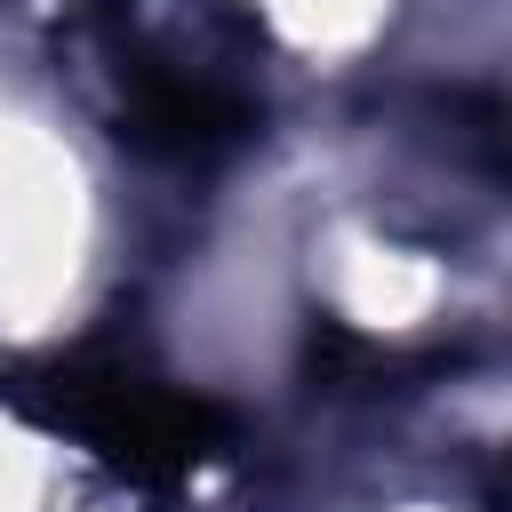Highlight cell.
Returning <instances> with one entry per match:
<instances>
[{
    "label": "cell",
    "mask_w": 512,
    "mask_h": 512,
    "mask_svg": "<svg viewBox=\"0 0 512 512\" xmlns=\"http://www.w3.org/2000/svg\"><path fill=\"white\" fill-rule=\"evenodd\" d=\"M0 400L88 440L136 488H176L184 472H200L208 456L232 448V408L192 392V384H168L128 344H72V352H48L32 368H8Z\"/></svg>",
    "instance_id": "6da1fadb"
},
{
    "label": "cell",
    "mask_w": 512,
    "mask_h": 512,
    "mask_svg": "<svg viewBox=\"0 0 512 512\" xmlns=\"http://www.w3.org/2000/svg\"><path fill=\"white\" fill-rule=\"evenodd\" d=\"M392 360L368 344V336H352L344 320H312V376L320 384H336V392H352V384H368V376H384Z\"/></svg>",
    "instance_id": "3957f363"
},
{
    "label": "cell",
    "mask_w": 512,
    "mask_h": 512,
    "mask_svg": "<svg viewBox=\"0 0 512 512\" xmlns=\"http://www.w3.org/2000/svg\"><path fill=\"white\" fill-rule=\"evenodd\" d=\"M256 120H264V104L216 72H192L176 56H152V48L120 56V136L152 160L208 168V160L240 152L256 136Z\"/></svg>",
    "instance_id": "7a4b0ae2"
}]
</instances>
